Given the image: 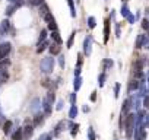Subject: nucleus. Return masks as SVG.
I'll list each match as a JSON object with an SVG mask.
<instances>
[{
    "mask_svg": "<svg viewBox=\"0 0 149 140\" xmlns=\"http://www.w3.org/2000/svg\"><path fill=\"white\" fill-rule=\"evenodd\" d=\"M78 128H79V124H73L72 125V137H74L78 134Z\"/></svg>",
    "mask_w": 149,
    "mask_h": 140,
    "instance_id": "4c0bfd02",
    "label": "nucleus"
},
{
    "mask_svg": "<svg viewBox=\"0 0 149 140\" xmlns=\"http://www.w3.org/2000/svg\"><path fill=\"white\" fill-rule=\"evenodd\" d=\"M142 28H143L145 31H149V19L145 18V19L142 21Z\"/></svg>",
    "mask_w": 149,
    "mask_h": 140,
    "instance_id": "e433bc0d",
    "label": "nucleus"
},
{
    "mask_svg": "<svg viewBox=\"0 0 149 140\" xmlns=\"http://www.w3.org/2000/svg\"><path fill=\"white\" fill-rule=\"evenodd\" d=\"M139 86H140V80H139V79H134V80H132V82L129 83V88H127L129 94H132L133 91H139Z\"/></svg>",
    "mask_w": 149,
    "mask_h": 140,
    "instance_id": "9b49d317",
    "label": "nucleus"
},
{
    "mask_svg": "<svg viewBox=\"0 0 149 140\" xmlns=\"http://www.w3.org/2000/svg\"><path fill=\"white\" fill-rule=\"evenodd\" d=\"M40 15H41V18L48 24V22H51V21H54V16H53V13L50 12V8L45 5V3H42L41 6H40Z\"/></svg>",
    "mask_w": 149,
    "mask_h": 140,
    "instance_id": "f03ea898",
    "label": "nucleus"
},
{
    "mask_svg": "<svg viewBox=\"0 0 149 140\" xmlns=\"http://www.w3.org/2000/svg\"><path fill=\"white\" fill-rule=\"evenodd\" d=\"M12 140H24V128H18L12 134Z\"/></svg>",
    "mask_w": 149,
    "mask_h": 140,
    "instance_id": "f3484780",
    "label": "nucleus"
},
{
    "mask_svg": "<svg viewBox=\"0 0 149 140\" xmlns=\"http://www.w3.org/2000/svg\"><path fill=\"white\" fill-rule=\"evenodd\" d=\"M67 5L70 9V15L72 18H76V9H74V0H67Z\"/></svg>",
    "mask_w": 149,
    "mask_h": 140,
    "instance_id": "412c9836",
    "label": "nucleus"
},
{
    "mask_svg": "<svg viewBox=\"0 0 149 140\" xmlns=\"http://www.w3.org/2000/svg\"><path fill=\"white\" fill-rule=\"evenodd\" d=\"M53 104H54V102H53L48 96H45V98L42 99V110H44V114H45V115H50V114H51Z\"/></svg>",
    "mask_w": 149,
    "mask_h": 140,
    "instance_id": "0eeeda50",
    "label": "nucleus"
},
{
    "mask_svg": "<svg viewBox=\"0 0 149 140\" xmlns=\"http://www.w3.org/2000/svg\"><path fill=\"white\" fill-rule=\"evenodd\" d=\"M88 140H97V134L92 127H88Z\"/></svg>",
    "mask_w": 149,
    "mask_h": 140,
    "instance_id": "c756f323",
    "label": "nucleus"
},
{
    "mask_svg": "<svg viewBox=\"0 0 149 140\" xmlns=\"http://www.w3.org/2000/svg\"><path fill=\"white\" fill-rule=\"evenodd\" d=\"M113 64H114V61L111 58H105L104 60V70H110L113 67Z\"/></svg>",
    "mask_w": 149,
    "mask_h": 140,
    "instance_id": "c85d7f7f",
    "label": "nucleus"
},
{
    "mask_svg": "<svg viewBox=\"0 0 149 140\" xmlns=\"http://www.w3.org/2000/svg\"><path fill=\"white\" fill-rule=\"evenodd\" d=\"M42 123H44V115H42L41 112L35 114V117H34V123H32V124H34L35 127H38V125H41Z\"/></svg>",
    "mask_w": 149,
    "mask_h": 140,
    "instance_id": "2eb2a0df",
    "label": "nucleus"
},
{
    "mask_svg": "<svg viewBox=\"0 0 149 140\" xmlns=\"http://www.w3.org/2000/svg\"><path fill=\"white\" fill-rule=\"evenodd\" d=\"M146 80H148V86H149V70H148V73H146Z\"/></svg>",
    "mask_w": 149,
    "mask_h": 140,
    "instance_id": "3c124183",
    "label": "nucleus"
},
{
    "mask_svg": "<svg viewBox=\"0 0 149 140\" xmlns=\"http://www.w3.org/2000/svg\"><path fill=\"white\" fill-rule=\"evenodd\" d=\"M45 38H47V29H42V31H41V34H40V40H38V42L45 41Z\"/></svg>",
    "mask_w": 149,
    "mask_h": 140,
    "instance_id": "f704fd0d",
    "label": "nucleus"
},
{
    "mask_svg": "<svg viewBox=\"0 0 149 140\" xmlns=\"http://www.w3.org/2000/svg\"><path fill=\"white\" fill-rule=\"evenodd\" d=\"M76 115H78V107H76V104H72L70 111H69V118L70 120H74V118H76Z\"/></svg>",
    "mask_w": 149,
    "mask_h": 140,
    "instance_id": "dca6fc26",
    "label": "nucleus"
},
{
    "mask_svg": "<svg viewBox=\"0 0 149 140\" xmlns=\"http://www.w3.org/2000/svg\"><path fill=\"white\" fill-rule=\"evenodd\" d=\"M120 13H121V16H123V18H127V16L130 15V9H129V6H127L126 3H123V6H121V10H120Z\"/></svg>",
    "mask_w": 149,
    "mask_h": 140,
    "instance_id": "393cba45",
    "label": "nucleus"
},
{
    "mask_svg": "<svg viewBox=\"0 0 149 140\" xmlns=\"http://www.w3.org/2000/svg\"><path fill=\"white\" fill-rule=\"evenodd\" d=\"M47 26H48V29H50V31H57V24H56V21L48 22V24H47Z\"/></svg>",
    "mask_w": 149,
    "mask_h": 140,
    "instance_id": "72a5a7b5",
    "label": "nucleus"
},
{
    "mask_svg": "<svg viewBox=\"0 0 149 140\" xmlns=\"http://www.w3.org/2000/svg\"><path fill=\"white\" fill-rule=\"evenodd\" d=\"M34 124H26L25 127H24V139H29L31 136H32V133H34Z\"/></svg>",
    "mask_w": 149,
    "mask_h": 140,
    "instance_id": "9d476101",
    "label": "nucleus"
},
{
    "mask_svg": "<svg viewBox=\"0 0 149 140\" xmlns=\"http://www.w3.org/2000/svg\"><path fill=\"white\" fill-rule=\"evenodd\" d=\"M58 66H60L61 69H64V66H66V60H64V57H63V55H60V57H58Z\"/></svg>",
    "mask_w": 149,
    "mask_h": 140,
    "instance_id": "a19ab883",
    "label": "nucleus"
},
{
    "mask_svg": "<svg viewBox=\"0 0 149 140\" xmlns=\"http://www.w3.org/2000/svg\"><path fill=\"white\" fill-rule=\"evenodd\" d=\"M18 9H19V8H18L16 5H12V3H10V5L8 6V9H6V15H8V16H10V15H13V13H15V10H18Z\"/></svg>",
    "mask_w": 149,
    "mask_h": 140,
    "instance_id": "a878e982",
    "label": "nucleus"
},
{
    "mask_svg": "<svg viewBox=\"0 0 149 140\" xmlns=\"http://www.w3.org/2000/svg\"><path fill=\"white\" fill-rule=\"evenodd\" d=\"M82 78L81 76H74V82H73V89H74V92H78L79 89H81V86H82Z\"/></svg>",
    "mask_w": 149,
    "mask_h": 140,
    "instance_id": "4468645a",
    "label": "nucleus"
},
{
    "mask_svg": "<svg viewBox=\"0 0 149 140\" xmlns=\"http://www.w3.org/2000/svg\"><path fill=\"white\" fill-rule=\"evenodd\" d=\"M8 66H9L8 60H0V75L3 72H8Z\"/></svg>",
    "mask_w": 149,
    "mask_h": 140,
    "instance_id": "b1692460",
    "label": "nucleus"
},
{
    "mask_svg": "<svg viewBox=\"0 0 149 140\" xmlns=\"http://www.w3.org/2000/svg\"><path fill=\"white\" fill-rule=\"evenodd\" d=\"M10 50H12V44L10 42H2L0 44V60H5L9 55Z\"/></svg>",
    "mask_w": 149,
    "mask_h": 140,
    "instance_id": "20e7f679",
    "label": "nucleus"
},
{
    "mask_svg": "<svg viewBox=\"0 0 149 140\" xmlns=\"http://www.w3.org/2000/svg\"><path fill=\"white\" fill-rule=\"evenodd\" d=\"M143 48L149 50V35H145V41H143Z\"/></svg>",
    "mask_w": 149,
    "mask_h": 140,
    "instance_id": "c03bdc74",
    "label": "nucleus"
},
{
    "mask_svg": "<svg viewBox=\"0 0 149 140\" xmlns=\"http://www.w3.org/2000/svg\"><path fill=\"white\" fill-rule=\"evenodd\" d=\"M66 125H67V123H66V121H60V123L56 125V128H54V131H53L51 134H53V136H58V134L64 130V127H66Z\"/></svg>",
    "mask_w": 149,
    "mask_h": 140,
    "instance_id": "f8f14e48",
    "label": "nucleus"
},
{
    "mask_svg": "<svg viewBox=\"0 0 149 140\" xmlns=\"http://www.w3.org/2000/svg\"><path fill=\"white\" fill-rule=\"evenodd\" d=\"M69 101H70V104H76V92L70 94V96H69Z\"/></svg>",
    "mask_w": 149,
    "mask_h": 140,
    "instance_id": "79ce46f5",
    "label": "nucleus"
},
{
    "mask_svg": "<svg viewBox=\"0 0 149 140\" xmlns=\"http://www.w3.org/2000/svg\"><path fill=\"white\" fill-rule=\"evenodd\" d=\"M108 38H110V19H107L104 24V42H107Z\"/></svg>",
    "mask_w": 149,
    "mask_h": 140,
    "instance_id": "ddd939ff",
    "label": "nucleus"
},
{
    "mask_svg": "<svg viewBox=\"0 0 149 140\" xmlns=\"http://www.w3.org/2000/svg\"><path fill=\"white\" fill-rule=\"evenodd\" d=\"M28 3L31 6H41L44 3V0H28Z\"/></svg>",
    "mask_w": 149,
    "mask_h": 140,
    "instance_id": "473e14b6",
    "label": "nucleus"
},
{
    "mask_svg": "<svg viewBox=\"0 0 149 140\" xmlns=\"http://www.w3.org/2000/svg\"><path fill=\"white\" fill-rule=\"evenodd\" d=\"M38 140H53V134L51 133H44V134L40 136Z\"/></svg>",
    "mask_w": 149,
    "mask_h": 140,
    "instance_id": "2f4dec72",
    "label": "nucleus"
},
{
    "mask_svg": "<svg viewBox=\"0 0 149 140\" xmlns=\"http://www.w3.org/2000/svg\"><path fill=\"white\" fill-rule=\"evenodd\" d=\"M91 101H92V102H95V101H97V92H95V91L91 94Z\"/></svg>",
    "mask_w": 149,
    "mask_h": 140,
    "instance_id": "09e8293b",
    "label": "nucleus"
},
{
    "mask_svg": "<svg viewBox=\"0 0 149 140\" xmlns=\"http://www.w3.org/2000/svg\"><path fill=\"white\" fill-rule=\"evenodd\" d=\"M130 102H132V108L137 112L140 110V105H142V96H140V94L137 92V94L132 95L130 96Z\"/></svg>",
    "mask_w": 149,
    "mask_h": 140,
    "instance_id": "39448f33",
    "label": "nucleus"
},
{
    "mask_svg": "<svg viewBox=\"0 0 149 140\" xmlns=\"http://www.w3.org/2000/svg\"><path fill=\"white\" fill-rule=\"evenodd\" d=\"M143 125H145V127H149V112H146V115H145V120H143Z\"/></svg>",
    "mask_w": 149,
    "mask_h": 140,
    "instance_id": "a18cd8bd",
    "label": "nucleus"
},
{
    "mask_svg": "<svg viewBox=\"0 0 149 140\" xmlns=\"http://www.w3.org/2000/svg\"><path fill=\"white\" fill-rule=\"evenodd\" d=\"M48 50H50V53H51L53 55H56V54H58V53H60V44L54 42V44H51V45L48 47Z\"/></svg>",
    "mask_w": 149,
    "mask_h": 140,
    "instance_id": "6ab92c4d",
    "label": "nucleus"
},
{
    "mask_svg": "<svg viewBox=\"0 0 149 140\" xmlns=\"http://www.w3.org/2000/svg\"><path fill=\"white\" fill-rule=\"evenodd\" d=\"M91 53H92V37L88 35V37L84 40V54H85L86 57H89Z\"/></svg>",
    "mask_w": 149,
    "mask_h": 140,
    "instance_id": "423d86ee",
    "label": "nucleus"
},
{
    "mask_svg": "<svg viewBox=\"0 0 149 140\" xmlns=\"http://www.w3.org/2000/svg\"><path fill=\"white\" fill-rule=\"evenodd\" d=\"M84 112H89V107H88V105L84 107Z\"/></svg>",
    "mask_w": 149,
    "mask_h": 140,
    "instance_id": "8fccbe9b",
    "label": "nucleus"
},
{
    "mask_svg": "<svg viewBox=\"0 0 149 140\" xmlns=\"http://www.w3.org/2000/svg\"><path fill=\"white\" fill-rule=\"evenodd\" d=\"M82 66H76V69H74V76H81V72H82Z\"/></svg>",
    "mask_w": 149,
    "mask_h": 140,
    "instance_id": "49530a36",
    "label": "nucleus"
},
{
    "mask_svg": "<svg viewBox=\"0 0 149 140\" xmlns=\"http://www.w3.org/2000/svg\"><path fill=\"white\" fill-rule=\"evenodd\" d=\"M105 79H107V75H105V72H102V73L98 76V86H100V88H102V86L105 85Z\"/></svg>",
    "mask_w": 149,
    "mask_h": 140,
    "instance_id": "bb28decb",
    "label": "nucleus"
},
{
    "mask_svg": "<svg viewBox=\"0 0 149 140\" xmlns=\"http://www.w3.org/2000/svg\"><path fill=\"white\" fill-rule=\"evenodd\" d=\"M12 121L10 120H6L5 121V124H3V131H5V134H10V131H12Z\"/></svg>",
    "mask_w": 149,
    "mask_h": 140,
    "instance_id": "aec40b11",
    "label": "nucleus"
},
{
    "mask_svg": "<svg viewBox=\"0 0 149 140\" xmlns=\"http://www.w3.org/2000/svg\"><path fill=\"white\" fill-rule=\"evenodd\" d=\"M51 40L54 41V42H57V44H61L63 42V40H61V37H60V34H58V31H51Z\"/></svg>",
    "mask_w": 149,
    "mask_h": 140,
    "instance_id": "a211bd4d",
    "label": "nucleus"
},
{
    "mask_svg": "<svg viewBox=\"0 0 149 140\" xmlns=\"http://www.w3.org/2000/svg\"><path fill=\"white\" fill-rule=\"evenodd\" d=\"M54 64H56V61H54L53 57H45V58H42V60H41V64H40L41 73H44V75H50V73H53Z\"/></svg>",
    "mask_w": 149,
    "mask_h": 140,
    "instance_id": "f257e3e1",
    "label": "nucleus"
},
{
    "mask_svg": "<svg viewBox=\"0 0 149 140\" xmlns=\"http://www.w3.org/2000/svg\"><path fill=\"white\" fill-rule=\"evenodd\" d=\"M63 105H64V102H63V101H58L57 105H56V110H57V111H61V110H63Z\"/></svg>",
    "mask_w": 149,
    "mask_h": 140,
    "instance_id": "de8ad7c7",
    "label": "nucleus"
},
{
    "mask_svg": "<svg viewBox=\"0 0 149 140\" xmlns=\"http://www.w3.org/2000/svg\"><path fill=\"white\" fill-rule=\"evenodd\" d=\"M148 133L145 130V127H136L134 128V140H146Z\"/></svg>",
    "mask_w": 149,
    "mask_h": 140,
    "instance_id": "6e6552de",
    "label": "nucleus"
},
{
    "mask_svg": "<svg viewBox=\"0 0 149 140\" xmlns=\"http://www.w3.org/2000/svg\"><path fill=\"white\" fill-rule=\"evenodd\" d=\"M121 2H123V3H126V2H127V0H121Z\"/></svg>",
    "mask_w": 149,
    "mask_h": 140,
    "instance_id": "603ef678",
    "label": "nucleus"
},
{
    "mask_svg": "<svg viewBox=\"0 0 149 140\" xmlns=\"http://www.w3.org/2000/svg\"><path fill=\"white\" fill-rule=\"evenodd\" d=\"M9 29H10V22H9V19H5V21H2L0 22V35H6L8 32H9Z\"/></svg>",
    "mask_w": 149,
    "mask_h": 140,
    "instance_id": "1a4fd4ad",
    "label": "nucleus"
},
{
    "mask_svg": "<svg viewBox=\"0 0 149 140\" xmlns=\"http://www.w3.org/2000/svg\"><path fill=\"white\" fill-rule=\"evenodd\" d=\"M41 110H42V102H41V99H38V98H34V99L31 101L29 111H31V112L35 115V114L41 112Z\"/></svg>",
    "mask_w": 149,
    "mask_h": 140,
    "instance_id": "7ed1b4c3",
    "label": "nucleus"
},
{
    "mask_svg": "<svg viewBox=\"0 0 149 140\" xmlns=\"http://www.w3.org/2000/svg\"><path fill=\"white\" fill-rule=\"evenodd\" d=\"M116 37L117 38L121 37V26H120V24H116Z\"/></svg>",
    "mask_w": 149,
    "mask_h": 140,
    "instance_id": "58836bf2",
    "label": "nucleus"
},
{
    "mask_svg": "<svg viewBox=\"0 0 149 140\" xmlns=\"http://www.w3.org/2000/svg\"><path fill=\"white\" fill-rule=\"evenodd\" d=\"M95 26H97V19H95L94 16H89V18H88V28H89V29H94Z\"/></svg>",
    "mask_w": 149,
    "mask_h": 140,
    "instance_id": "cd10ccee",
    "label": "nucleus"
},
{
    "mask_svg": "<svg viewBox=\"0 0 149 140\" xmlns=\"http://www.w3.org/2000/svg\"><path fill=\"white\" fill-rule=\"evenodd\" d=\"M9 3H12V5H16L18 8H21V6L24 5V0H9Z\"/></svg>",
    "mask_w": 149,
    "mask_h": 140,
    "instance_id": "ea45409f",
    "label": "nucleus"
},
{
    "mask_svg": "<svg viewBox=\"0 0 149 140\" xmlns=\"http://www.w3.org/2000/svg\"><path fill=\"white\" fill-rule=\"evenodd\" d=\"M126 19L129 21V24H134V22H136V16H134V15H132V13H130Z\"/></svg>",
    "mask_w": 149,
    "mask_h": 140,
    "instance_id": "37998d69",
    "label": "nucleus"
},
{
    "mask_svg": "<svg viewBox=\"0 0 149 140\" xmlns=\"http://www.w3.org/2000/svg\"><path fill=\"white\" fill-rule=\"evenodd\" d=\"M47 47H50V42L45 40V41H42V42H38V48H37V53L40 54V53H42Z\"/></svg>",
    "mask_w": 149,
    "mask_h": 140,
    "instance_id": "5701e85b",
    "label": "nucleus"
},
{
    "mask_svg": "<svg viewBox=\"0 0 149 140\" xmlns=\"http://www.w3.org/2000/svg\"><path fill=\"white\" fill-rule=\"evenodd\" d=\"M120 88H121L120 83H116V85H114V96H116V98H118V95H120Z\"/></svg>",
    "mask_w": 149,
    "mask_h": 140,
    "instance_id": "c9c22d12",
    "label": "nucleus"
},
{
    "mask_svg": "<svg viewBox=\"0 0 149 140\" xmlns=\"http://www.w3.org/2000/svg\"><path fill=\"white\" fill-rule=\"evenodd\" d=\"M143 41H145V35H143V34H140V35H137V38H136V44H134V47H136V48H143Z\"/></svg>",
    "mask_w": 149,
    "mask_h": 140,
    "instance_id": "4be33fe9",
    "label": "nucleus"
},
{
    "mask_svg": "<svg viewBox=\"0 0 149 140\" xmlns=\"http://www.w3.org/2000/svg\"><path fill=\"white\" fill-rule=\"evenodd\" d=\"M74 35H76V32L73 31V32L70 34L69 40H67V44H66V45H67V48H72V47H73V40H74Z\"/></svg>",
    "mask_w": 149,
    "mask_h": 140,
    "instance_id": "7c9ffc66",
    "label": "nucleus"
}]
</instances>
